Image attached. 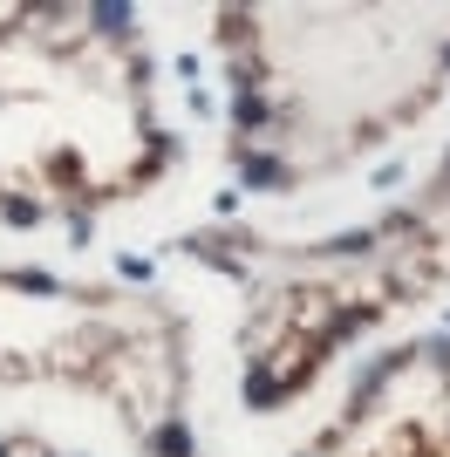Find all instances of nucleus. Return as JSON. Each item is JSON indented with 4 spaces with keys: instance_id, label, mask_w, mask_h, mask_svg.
I'll list each match as a JSON object with an SVG mask.
<instances>
[{
    "instance_id": "obj_1",
    "label": "nucleus",
    "mask_w": 450,
    "mask_h": 457,
    "mask_svg": "<svg viewBox=\"0 0 450 457\" xmlns=\"http://www.w3.org/2000/svg\"><path fill=\"white\" fill-rule=\"evenodd\" d=\"M403 369H410V348H389V355H382V362L369 369V376L355 382V396H348V423H362L375 410V396H382V389H389V376H403Z\"/></svg>"
},
{
    "instance_id": "obj_2",
    "label": "nucleus",
    "mask_w": 450,
    "mask_h": 457,
    "mask_svg": "<svg viewBox=\"0 0 450 457\" xmlns=\"http://www.w3.org/2000/svg\"><path fill=\"white\" fill-rule=\"evenodd\" d=\"M232 151H239V178H246L253 191H287V185H294V171H287L280 157H253L246 144H232Z\"/></svg>"
},
{
    "instance_id": "obj_3",
    "label": "nucleus",
    "mask_w": 450,
    "mask_h": 457,
    "mask_svg": "<svg viewBox=\"0 0 450 457\" xmlns=\"http://www.w3.org/2000/svg\"><path fill=\"white\" fill-rule=\"evenodd\" d=\"M280 396H287V376H273L266 355H253V369H246V410H273Z\"/></svg>"
},
{
    "instance_id": "obj_4",
    "label": "nucleus",
    "mask_w": 450,
    "mask_h": 457,
    "mask_svg": "<svg viewBox=\"0 0 450 457\" xmlns=\"http://www.w3.org/2000/svg\"><path fill=\"white\" fill-rule=\"evenodd\" d=\"M150 451H157V457H198V451H191V430H185L178 417H171V423H157V437H150Z\"/></svg>"
},
{
    "instance_id": "obj_5",
    "label": "nucleus",
    "mask_w": 450,
    "mask_h": 457,
    "mask_svg": "<svg viewBox=\"0 0 450 457\" xmlns=\"http://www.w3.org/2000/svg\"><path fill=\"white\" fill-rule=\"evenodd\" d=\"M89 21H96V35H110V41H130V28H137L130 7H89Z\"/></svg>"
},
{
    "instance_id": "obj_6",
    "label": "nucleus",
    "mask_w": 450,
    "mask_h": 457,
    "mask_svg": "<svg viewBox=\"0 0 450 457\" xmlns=\"http://www.w3.org/2000/svg\"><path fill=\"white\" fill-rule=\"evenodd\" d=\"M260 123H273V103L266 96H239L232 103V130H260Z\"/></svg>"
},
{
    "instance_id": "obj_7",
    "label": "nucleus",
    "mask_w": 450,
    "mask_h": 457,
    "mask_svg": "<svg viewBox=\"0 0 450 457\" xmlns=\"http://www.w3.org/2000/svg\"><path fill=\"white\" fill-rule=\"evenodd\" d=\"M266 82V62H232V69H225V89L232 96H253Z\"/></svg>"
},
{
    "instance_id": "obj_8",
    "label": "nucleus",
    "mask_w": 450,
    "mask_h": 457,
    "mask_svg": "<svg viewBox=\"0 0 450 457\" xmlns=\"http://www.w3.org/2000/svg\"><path fill=\"white\" fill-rule=\"evenodd\" d=\"M375 246V232H335L328 246H314V253H341V260H362V253Z\"/></svg>"
},
{
    "instance_id": "obj_9",
    "label": "nucleus",
    "mask_w": 450,
    "mask_h": 457,
    "mask_svg": "<svg viewBox=\"0 0 450 457\" xmlns=\"http://www.w3.org/2000/svg\"><path fill=\"white\" fill-rule=\"evenodd\" d=\"M219 41H232V48L253 41V14H246V7H225V14H219Z\"/></svg>"
},
{
    "instance_id": "obj_10",
    "label": "nucleus",
    "mask_w": 450,
    "mask_h": 457,
    "mask_svg": "<svg viewBox=\"0 0 450 457\" xmlns=\"http://www.w3.org/2000/svg\"><path fill=\"white\" fill-rule=\"evenodd\" d=\"M0 219H7V226H35L41 205H35V198H0Z\"/></svg>"
},
{
    "instance_id": "obj_11",
    "label": "nucleus",
    "mask_w": 450,
    "mask_h": 457,
    "mask_svg": "<svg viewBox=\"0 0 450 457\" xmlns=\"http://www.w3.org/2000/svg\"><path fill=\"white\" fill-rule=\"evenodd\" d=\"M7 287H28V294H62L55 273H35V267H28V273H7Z\"/></svg>"
},
{
    "instance_id": "obj_12",
    "label": "nucleus",
    "mask_w": 450,
    "mask_h": 457,
    "mask_svg": "<svg viewBox=\"0 0 450 457\" xmlns=\"http://www.w3.org/2000/svg\"><path fill=\"white\" fill-rule=\"evenodd\" d=\"M430 362H437V369H444V376H450V342H444V335H437V342H430Z\"/></svg>"
},
{
    "instance_id": "obj_13",
    "label": "nucleus",
    "mask_w": 450,
    "mask_h": 457,
    "mask_svg": "<svg viewBox=\"0 0 450 457\" xmlns=\"http://www.w3.org/2000/svg\"><path fill=\"white\" fill-rule=\"evenodd\" d=\"M0 457H14V444H7V437H0Z\"/></svg>"
},
{
    "instance_id": "obj_14",
    "label": "nucleus",
    "mask_w": 450,
    "mask_h": 457,
    "mask_svg": "<svg viewBox=\"0 0 450 457\" xmlns=\"http://www.w3.org/2000/svg\"><path fill=\"white\" fill-rule=\"evenodd\" d=\"M444 69H450V48H444Z\"/></svg>"
}]
</instances>
